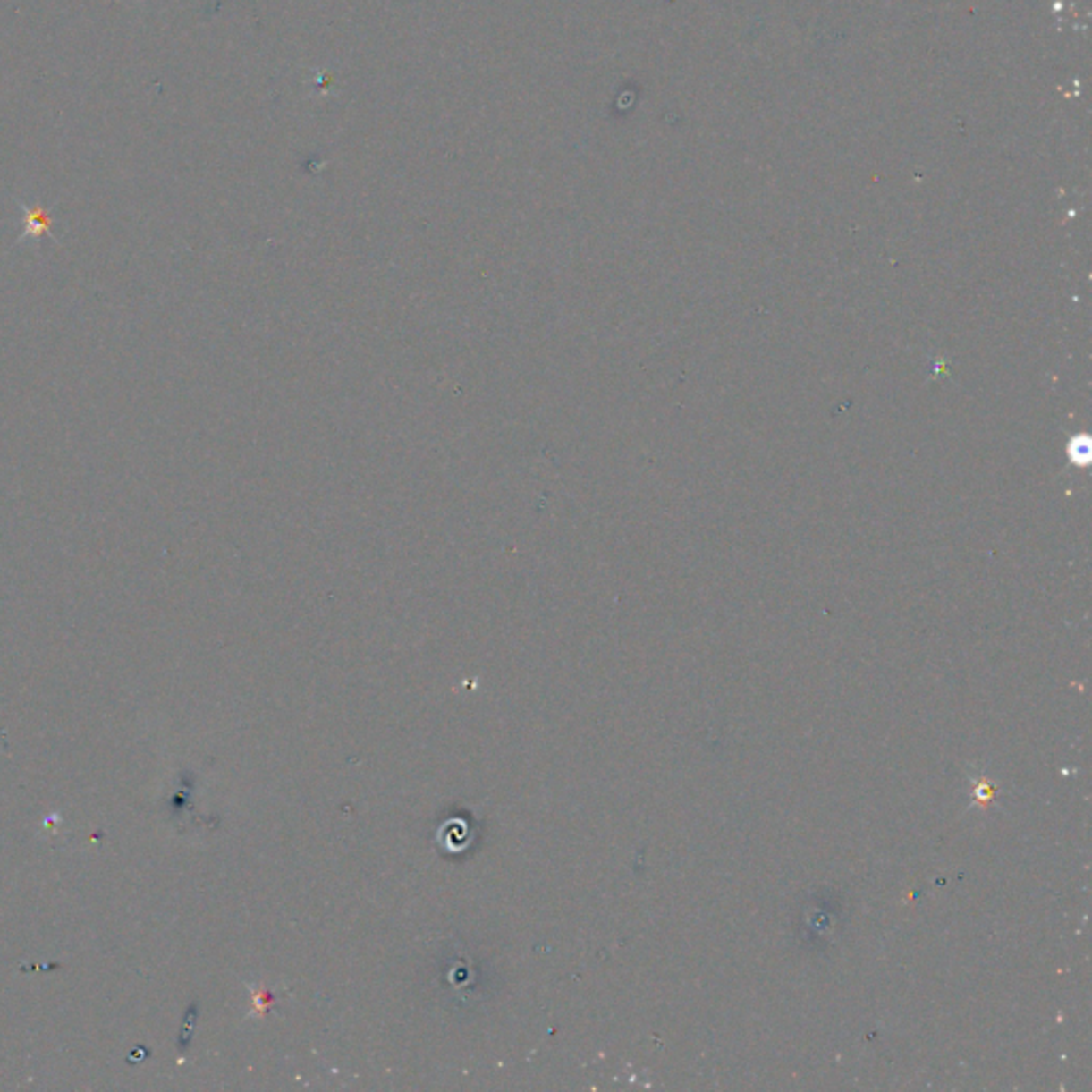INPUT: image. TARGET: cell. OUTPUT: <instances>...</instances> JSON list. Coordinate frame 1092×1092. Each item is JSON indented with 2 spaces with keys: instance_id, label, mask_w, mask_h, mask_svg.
<instances>
[{
  "instance_id": "cell-1",
  "label": "cell",
  "mask_w": 1092,
  "mask_h": 1092,
  "mask_svg": "<svg viewBox=\"0 0 1092 1092\" xmlns=\"http://www.w3.org/2000/svg\"><path fill=\"white\" fill-rule=\"evenodd\" d=\"M18 207L21 212V223H24L20 241L52 235V216H49L47 209H43L41 205H29L24 201H18Z\"/></svg>"
}]
</instances>
